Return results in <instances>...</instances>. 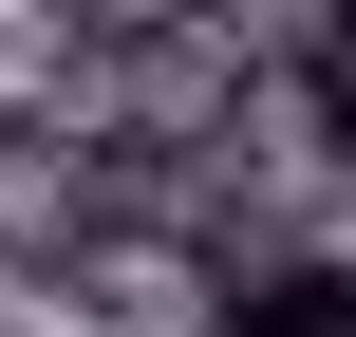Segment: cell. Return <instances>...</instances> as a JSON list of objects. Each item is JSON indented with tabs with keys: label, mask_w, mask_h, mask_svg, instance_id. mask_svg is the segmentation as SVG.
<instances>
[{
	"label": "cell",
	"mask_w": 356,
	"mask_h": 337,
	"mask_svg": "<svg viewBox=\"0 0 356 337\" xmlns=\"http://www.w3.org/2000/svg\"><path fill=\"white\" fill-rule=\"evenodd\" d=\"M244 337H356V263H263L244 281Z\"/></svg>",
	"instance_id": "6da1fadb"
}]
</instances>
